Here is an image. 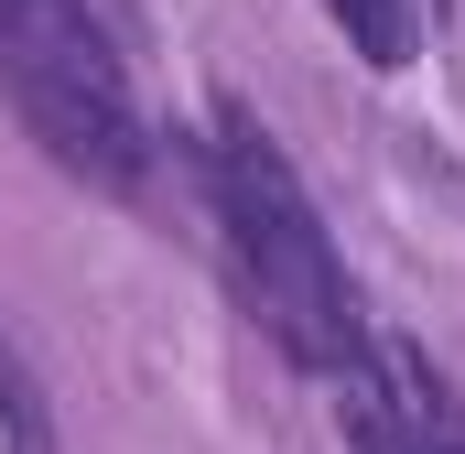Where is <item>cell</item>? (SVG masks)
<instances>
[{"mask_svg":"<svg viewBox=\"0 0 465 454\" xmlns=\"http://www.w3.org/2000/svg\"><path fill=\"white\" fill-rule=\"evenodd\" d=\"M0 87L65 173H87L109 195H130L152 173L130 76H119L109 33L87 22V0H0Z\"/></svg>","mask_w":465,"mask_h":454,"instance_id":"2","label":"cell"},{"mask_svg":"<svg viewBox=\"0 0 465 454\" xmlns=\"http://www.w3.org/2000/svg\"><path fill=\"white\" fill-rule=\"evenodd\" d=\"M0 454H54V444H44V400H33V379H22L11 336H0Z\"/></svg>","mask_w":465,"mask_h":454,"instance_id":"4","label":"cell"},{"mask_svg":"<svg viewBox=\"0 0 465 454\" xmlns=\"http://www.w3.org/2000/svg\"><path fill=\"white\" fill-rule=\"evenodd\" d=\"M206 195H217V227H228V260H238V292L271 336L292 346L314 379H347L368 368V314H357V281L336 260V238L314 217L303 173L282 163V141L260 130L249 109H217V141H206Z\"/></svg>","mask_w":465,"mask_h":454,"instance_id":"1","label":"cell"},{"mask_svg":"<svg viewBox=\"0 0 465 454\" xmlns=\"http://www.w3.org/2000/svg\"><path fill=\"white\" fill-rule=\"evenodd\" d=\"M325 11H336V33H347L379 76H401L422 54V0H325Z\"/></svg>","mask_w":465,"mask_h":454,"instance_id":"3","label":"cell"}]
</instances>
